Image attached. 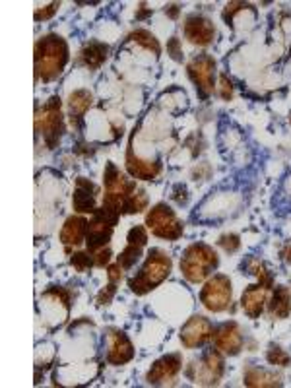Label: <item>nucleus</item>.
I'll list each match as a JSON object with an SVG mask.
<instances>
[{"mask_svg":"<svg viewBox=\"0 0 291 388\" xmlns=\"http://www.w3.org/2000/svg\"><path fill=\"white\" fill-rule=\"evenodd\" d=\"M268 293L270 287L264 284H254L249 285L245 291H243V295H241V307H243V311L249 319H258L264 311V305L268 303Z\"/></svg>","mask_w":291,"mask_h":388,"instance_id":"nucleus-19","label":"nucleus"},{"mask_svg":"<svg viewBox=\"0 0 291 388\" xmlns=\"http://www.w3.org/2000/svg\"><path fill=\"white\" fill-rule=\"evenodd\" d=\"M107 278H109V282H113V284H119L120 280L125 278V268L120 266L119 262L109 264V266H107Z\"/></svg>","mask_w":291,"mask_h":388,"instance_id":"nucleus-34","label":"nucleus"},{"mask_svg":"<svg viewBox=\"0 0 291 388\" xmlns=\"http://www.w3.org/2000/svg\"><path fill=\"white\" fill-rule=\"evenodd\" d=\"M115 293H117V284L109 282L105 290L99 291V295H97V305H99V307L109 305V303L113 301V297H115Z\"/></svg>","mask_w":291,"mask_h":388,"instance_id":"nucleus-32","label":"nucleus"},{"mask_svg":"<svg viewBox=\"0 0 291 388\" xmlns=\"http://www.w3.org/2000/svg\"><path fill=\"white\" fill-rule=\"evenodd\" d=\"M148 208V194L144 188H138L135 193V196L128 200V204L125 206V214H140L144 210ZM122 214V216H125Z\"/></svg>","mask_w":291,"mask_h":388,"instance_id":"nucleus-28","label":"nucleus"},{"mask_svg":"<svg viewBox=\"0 0 291 388\" xmlns=\"http://www.w3.org/2000/svg\"><path fill=\"white\" fill-rule=\"evenodd\" d=\"M148 243V233H146V227L144 225H135L127 235V246L122 249V253L117 256V262L125 270L132 268L136 262L140 261L142 256L144 246Z\"/></svg>","mask_w":291,"mask_h":388,"instance_id":"nucleus-17","label":"nucleus"},{"mask_svg":"<svg viewBox=\"0 0 291 388\" xmlns=\"http://www.w3.org/2000/svg\"><path fill=\"white\" fill-rule=\"evenodd\" d=\"M97 193H99V188H97L90 179L78 177V179H76L74 196H72L74 212H78V214H96Z\"/></svg>","mask_w":291,"mask_h":388,"instance_id":"nucleus-18","label":"nucleus"},{"mask_svg":"<svg viewBox=\"0 0 291 388\" xmlns=\"http://www.w3.org/2000/svg\"><path fill=\"white\" fill-rule=\"evenodd\" d=\"M219 266V256L206 243H193L181 256V274L190 284H200L208 280Z\"/></svg>","mask_w":291,"mask_h":388,"instance_id":"nucleus-4","label":"nucleus"},{"mask_svg":"<svg viewBox=\"0 0 291 388\" xmlns=\"http://www.w3.org/2000/svg\"><path fill=\"white\" fill-rule=\"evenodd\" d=\"M130 41H135V43H138L140 47H144L146 51L154 52V57H157L159 52H161V47H159V43H157V39L149 33V31L146 30H136L130 33Z\"/></svg>","mask_w":291,"mask_h":388,"instance_id":"nucleus-27","label":"nucleus"},{"mask_svg":"<svg viewBox=\"0 0 291 388\" xmlns=\"http://www.w3.org/2000/svg\"><path fill=\"white\" fill-rule=\"evenodd\" d=\"M117 222H119V216H115L109 210H96L93 219L88 224V235H86L88 253L96 254L97 251L105 249V245H109V241L113 237V229H115Z\"/></svg>","mask_w":291,"mask_h":388,"instance_id":"nucleus-9","label":"nucleus"},{"mask_svg":"<svg viewBox=\"0 0 291 388\" xmlns=\"http://www.w3.org/2000/svg\"><path fill=\"white\" fill-rule=\"evenodd\" d=\"M212 334H214V324L206 319V316H200V314H194L190 316L183 329L179 332L181 343L187 348V350H196V348H202L212 340Z\"/></svg>","mask_w":291,"mask_h":388,"instance_id":"nucleus-12","label":"nucleus"},{"mask_svg":"<svg viewBox=\"0 0 291 388\" xmlns=\"http://www.w3.org/2000/svg\"><path fill=\"white\" fill-rule=\"evenodd\" d=\"M212 342H214V348L222 351V353L237 355L245 346V336H243V330H241L239 324L235 321H229L214 329Z\"/></svg>","mask_w":291,"mask_h":388,"instance_id":"nucleus-15","label":"nucleus"},{"mask_svg":"<svg viewBox=\"0 0 291 388\" xmlns=\"http://www.w3.org/2000/svg\"><path fill=\"white\" fill-rule=\"evenodd\" d=\"M173 270L171 256H167L159 249H152L144 261L142 268L132 280H128V287L136 295H146L152 290H156L157 285L164 284L169 278Z\"/></svg>","mask_w":291,"mask_h":388,"instance_id":"nucleus-2","label":"nucleus"},{"mask_svg":"<svg viewBox=\"0 0 291 388\" xmlns=\"http://www.w3.org/2000/svg\"><path fill=\"white\" fill-rule=\"evenodd\" d=\"M224 373L225 361L219 350H206L200 358L190 361L185 371L188 381L200 387H216L222 381Z\"/></svg>","mask_w":291,"mask_h":388,"instance_id":"nucleus-5","label":"nucleus"},{"mask_svg":"<svg viewBox=\"0 0 291 388\" xmlns=\"http://www.w3.org/2000/svg\"><path fill=\"white\" fill-rule=\"evenodd\" d=\"M290 120H291V117H290Z\"/></svg>","mask_w":291,"mask_h":388,"instance_id":"nucleus-42","label":"nucleus"},{"mask_svg":"<svg viewBox=\"0 0 291 388\" xmlns=\"http://www.w3.org/2000/svg\"><path fill=\"white\" fill-rule=\"evenodd\" d=\"M181 369H183V358L179 353H167L152 365V369L146 375V381H148V384H154V387L173 384L175 379L179 377Z\"/></svg>","mask_w":291,"mask_h":388,"instance_id":"nucleus-14","label":"nucleus"},{"mask_svg":"<svg viewBox=\"0 0 291 388\" xmlns=\"http://www.w3.org/2000/svg\"><path fill=\"white\" fill-rule=\"evenodd\" d=\"M270 365L278 367H287L291 363V355L285 350H282L280 346H270L268 353H266Z\"/></svg>","mask_w":291,"mask_h":388,"instance_id":"nucleus-29","label":"nucleus"},{"mask_svg":"<svg viewBox=\"0 0 291 388\" xmlns=\"http://www.w3.org/2000/svg\"><path fill=\"white\" fill-rule=\"evenodd\" d=\"M187 74L196 86L200 99H208L216 90V60L210 55H198L187 64Z\"/></svg>","mask_w":291,"mask_h":388,"instance_id":"nucleus-10","label":"nucleus"},{"mask_svg":"<svg viewBox=\"0 0 291 388\" xmlns=\"http://www.w3.org/2000/svg\"><path fill=\"white\" fill-rule=\"evenodd\" d=\"M243 382L246 387H282V377L261 367L249 365L243 371Z\"/></svg>","mask_w":291,"mask_h":388,"instance_id":"nucleus-25","label":"nucleus"},{"mask_svg":"<svg viewBox=\"0 0 291 388\" xmlns=\"http://www.w3.org/2000/svg\"><path fill=\"white\" fill-rule=\"evenodd\" d=\"M41 303H43V311L47 313L45 322H51L52 329L67 322L68 313H70V293L67 290L51 285L49 290L43 291Z\"/></svg>","mask_w":291,"mask_h":388,"instance_id":"nucleus-11","label":"nucleus"},{"mask_svg":"<svg viewBox=\"0 0 291 388\" xmlns=\"http://www.w3.org/2000/svg\"><path fill=\"white\" fill-rule=\"evenodd\" d=\"M35 132L38 136H43L45 146L49 149H55L59 146L62 132H64V120H62V113H60V99L57 96L51 97L43 109L35 113Z\"/></svg>","mask_w":291,"mask_h":388,"instance_id":"nucleus-6","label":"nucleus"},{"mask_svg":"<svg viewBox=\"0 0 291 388\" xmlns=\"http://www.w3.org/2000/svg\"><path fill=\"white\" fill-rule=\"evenodd\" d=\"M167 12H169V16H171V18H177V16H179V6H177V4L167 6L165 8V14H167Z\"/></svg>","mask_w":291,"mask_h":388,"instance_id":"nucleus-40","label":"nucleus"},{"mask_svg":"<svg viewBox=\"0 0 291 388\" xmlns=\"http://www.w3.org/2000/svg\"><path fill=\"white\" fill-rule=\"evenodd\" d=\"M107 55H109V47L99 41H91L88 45H84L78 55V64H84L90 70H97L107 60Z\"/></svg>","mask_w":291,"mask_h":388,"instance_id":"nucleus-23","label":"nucleus"},{"mask_svg":"<svg viewBox=\"0 0 291 388\" xmlns=\"http://www.w3.org/2000/svg\"><path fill=\"white\" fill-rule=\"evenodd\" d=\"M146 227L152 232V235L165 241H177L185 233V224L177 217L175 210L167 206L165 202H159L149 210L146 216Z\"/></svg>","mask_w":291,"mask_h":388,"instance_id":"nucleus-7","label":"nucleus"},{"mask_svg":"<svg viewBox=\"0 0 291 388\" xmlns=\"http://www.w3.org/2000/svg\"><path fill=\"white\" fill-rule=\"evenodd\" d=\"M285 188H287V190H290V193H291V177L287 181H285Z\"/></svg>","mask_w":291,"mask_h":388,"instance_id":"nucleus-41","label":"nucleus"},{"mask_svg":"<svg viewBox=\"0 0 291 388\" xmlns=\"http://www.w3.org/2000/svg\"><path fill=\"white\" fill-rule=\"evenodd\" d=\"M241 268L245 270L246 274H251V276L258 278V282L264 285H268L270 290L274 287V276H272V272L268 270V266L261 261V258H254V256H249L245 262H243V266ZM243 272V274H245Z\"/></svg>","mask_w":291,"mask_h":388,"instance_id":"nucleus-26","label":"nucleus"},{"mask_svg":"<svg viewBox=\"0 0 291 388\" xmlns=\"http://www.w3.org/2000/svg\"><path fill=\"white\" fill-rule=\"evenodd\" d=\"M183 33H185V38H187L193 45L208 47L214 43V38H216V25H214V22H212L210 18H206V16L193 14L185 20Z\"/></svg>","mask_w":291,"mask_h":388,"instance_id":"nucleus-16","label":"nucleus"},{"mask_svg":"<svg viewBox=\"0 0 291 388\" xmlns=\"http://www.w3.org/2000/svg\"><path fill=\"white\" fill-rule=\"evenodd\" d=\"M70 264L74 266L76 272H86L96 264V261H93L91 253H74L70 256Z\"/></svg>","mask_w":291,"mask_h":388,"instance_id":"nucleus-30","label":"nucleus"},{"mask_svg":"<svg viewBox=\"0 0 291 388\" xmlns=\"http://www.w3.org/2000/svg\"><path fill=\"white\" fill-rule=\"evenodd\" d=\"M173 200L177 202L179 206H183V204H187V202H188L187 188L183 187V185H177V187L173 188Z\"/></svg>","mask_w":291,"mask_h":388,"instance_id":"nucleus-38","label":"nucleus"},{"mask_svg":"<svg viewBox=\"0 0 291 388\" xmlns=\"http://www.w3.org/2000/svg\"><path fill=\"white\" fill-rule=\"evenodd\" d=\"M59 8H60V2H51V4L45 8L38 6V10H35V22H41V20H49V18H52Z\"/></svg>","mask_w":291,"mask_h":388,"instance_id":"nucleus-33","label":"nucleus"},{"mask_svg":"<svg viewBox=\"0 0 291 388\" xmlns=\"http://www.w3.org/2000/svg\"><path fill=\"white\" fill-rule=\"evenodd\" d=\"M232 280L225 274H214L208 278L200 291L202 305L206 307L210 313H224L225 309L232 305Z\"/></svg>","mask_w":291,"mask_h":388,"instance_id":"nucleus-8","label":"nucleus"},{"mask_svg":"<svg viewBox=\"0 0 291 388\" xmlns=\"http://www.w3.org/2000/svg\"><path fill=\"white\" fill-rule=\"evenodd\" d=\"M103 183H105V194H103V208L113 212L115 216H122L125 214V206L128 200L135 196L138 190L136 181H130L127 175H122L117 165L109 161L105 165L103 171Z\"/></svg>","mask_w":291,"mask_h":388,"instance_id":"nucleus-3","label":"nucleus"},{"mask_svg":"<svg viewBox=\"0 0 291 388\" xmlns=\"http://www.w3.org/2000/svg\"><path fill=\"white\" fill-rule=\"evenodd\" d=\"M105 359L109 365H125L135 358V346L122 330L109 329L105 334Z\"/></svg>","mask_w":291,"mask_h":388,"instance_id":"nucleus-13","label":"nucleus"},{"mask_svg":"<svg viewBox=\"0 0 291 388\" xmlns=\"http://www.w3.org/2000/svg\"><path fill=\"white\" fill-rule=\"evenodd\" d=\"M93 261H96V266H99V268L109 266V262H111V251H109V249L97 251V253L93 254Z\"/></svg>","mask_w":291,"mask_h":388,"instance_id":"nucleus-35","label":"nucleus"},{"mask_svg":"<svg viewBox=\"0 0 291 388\" xmlns=\"http://www.w3.org/2000/svg\"><path fill=\"white\" fill-rule=\"evenodd\" d=\"M217 245L224 249L225 253H237L241 249V239L237 233H225V235H222L219 239H217Z\"/></svg>","mask_w":291,"mask_h":388,"instance_id":"nucleus-31","label":"nucleus"},{"mask_svg":"<svg viewBox=\"0 0 291 388\" xmlns=\"http://www.w3.org/2000/svg\"><path fill=\"white\" fill-rule=\"evenodd\" d=\"M68 62V45L64 39L49 33L35 43V80L43 84L57 80Z\"/></svg>","mask_w":291,"mask_h":388,"instance_id":"nucleus-1","label":"nucleus"},{"mask_svg":"<svg viewBox=\"0 0 291 388\" xmlns=\"http://www.w3.org/2000/svg\"><path fill=\"white\" fill-rule=\"evenodd\" d=\"M282 256H284L285 262H291V241H287L284 249H282Z\"/></svg>","mask_w":291,"mask_h":388,"instance_id":"nucleus-39","label":"nucleus"},{"mask_svg":"<svg viewBox=\"0 0 291 388\" xmlns=\"http://www.w3.org/2000/svg\"><path fill=\"white\" fill-rule=\"evenodd\" d=\"M219 96H222V99L224 101H229L233 97V88H232V82H227V76H222V82H219Z\"/></svg>","mask_w":291,"mask_h":388,"instance_id":"nucleus-37","label":"nucleus"},{"mask_svg":"<svg viewBox=\"0 0 291 388\" xmlns=\"http://www.w3.org/2000/svg\"><path fill=\"white\" fill-rule=\"evenodd\" d=\"M91 103H93V96L88 90H76L74 93H70V97H68V117H70L72 127H82L84 115L88 113Z\"/></svg>","mask_w":291,"mask_h":388,"instance_id":"nucleus-22","label":"nucleus"},{"mask_svg":"<svg viewBox=\"0 0 291 388\" xmlns=\"http://www.w3.org/2000/svg\"><path fill=\"white\" fill-rule=\"evenodd\" d=\"M127 169L128 173L135 177V179H142V181H152L156 179L157 175L161 173V164L159 161H152V159H144V157L136 156L135 148L128 146L127 152Z\"/></svg>","mask_w":291,"mask_h":388,"instance_id":"nucleus-20","label":"nucleus"},{"mask_svg":"<svg viewBox=\"0 0 291 388\" xmlns=\"http://www.w3.org/2000/svg\"><path fill=\"white\" fill-rule=\"evenodd\" d=\"M167 52H171V57L175 60H183V51H181V41L177 38H173L169 43H167Z\"/></svg>","mask_w":291,"mask_h":388,"instance_id":"nucleus-36","label":"nucleus"},{"mask_svg":"<svg viewBox=\"0 0 291 388\" xmlns=\"http://www.w3.org/2000/svg\"><path fill=\"white\" fill-rule=\"evenodd\" d=\"M88 219L82 216H70L60 229V243L70 249V246H80L88 235Z\"/></svg>","mask_w":291,"mask_h":388,"instance_id":"nucleus-21","label":"nucleus"},{"mask_svg":"<svg viewBox=\"0 0 291 388\" xmlns=\"http://www.w3.org/2000/svg\"><path fill=\"white\" fill-rule=\"evenodd\" d=\"M268 313L276 321H284L291 314V291L285 285H278L268 303Z\"/></svg>","mask_w":291,"mask_h":388,"instance_id":"nucleus-24","label":"nucleus"}]
</instances>
